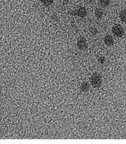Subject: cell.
I'll return each mask as SVG.
<instances>
[{
	"instance_id": "5b68a950",
	"label": "cell",
	"mask_w": 126,
	"mask_h": 144,
	"mask_svg": "<svg viewBox=\"0 0 126 144\" xmlns=\"http://www.w3.org/2000/svg\"><path fill=\"white\" fill-rule=\"evenodd\" d=\"M119 17L122 22L126 23V9H124L120 11Z\"/></svg>"
},
{
	"instance_id": "277c9868",
	"label": "cell",
	"mask_w": 126,
	"mask_h": 144,
	"mask_svg": "<svg viewBox=\"0 0 126 144\" xmlns=\"http://www.w3.org/2000/svg\"><path fill=\"white\" fill-rule=\"evenodd\" d=\"M104 41L105 44L107 47H111L114 45V38L111 35L108 34L105 35L104 38Z\"/></svg>"
},
{
	"instance_id": "ba28073f",
	"label": "cell",
	"mask_w": 126,
	"mask_h": 144,
	"mask_svg": "<svg viewBox=\"0 0 126 144\" xmlns=\"http://www.w3.org/2000/svg\"><path fill=\"white\" fill-rule=\"evenodd\" d=\"M40 1L44 5L46 6H51L54 2V0H40Z\"/></svg>"
},
{
	"instance_id": "52a82bcc",
	"label": "cell",
	"mask_w": 126,
	"mask_h": 144,
	"mask_svg": "<svg viewBox=\"0 0 126 144\" xmlns=\"http://www.w3.org/2000/svg\"><path fill=\"white\" fill-rule=\"evenodd\" d=\"M100 4L103 8L107 7L110 4V0H99Z\"/></svg>"
},
{
	"instance_id": "3957f363",
	"label": "cell",
	"mask_w": 126,
	"mask_h": 144,
	"mask_svg": "<svg viewBox=\"0 0 126 144\" xmlns=\"http://www.w3.org/2000/svg\"><path fill=\"white\" fill-rule=\"evenodd\" d=\"M77 45L79 50L82 51H86L88 48L86 39L84 37H81L79 38Z\"/></svg>"
},
{
	"instance_id": "6da1fadb",
	"label": "cell",
	"mask_w": 126,
	"mask_h": 144,
	"mask_svg": "<svg viewBox=\"0 0 126 144\" xmlns=\"http://www.w3.org/2000/svg\"><path fill=\"white\" fill-rule=\"evenodd\" d=\"M112 32L115 36L121 38L125 34V30L122 25L119 24H115L112 27Z\"/></svg>"
},
{
	"instance_id": "8992f818",
	"label": "cell",
	"mask_w": 126,
	"mask_h": 144,
	"mask_svg": "<svg viewBox=\"0 0 126 144\" xmlns=\"http://www.w3.org/2000/svg\"><path fill=\"white\" fill-rule=\"evenodd\" d=\"M95 15L97 19H101L104 15V12L102 9L97 8L95 10Z\"/></svg>"
},
{
	"instance_id": "7a4b0ae2",
	"label": "cell",
	"mask_w": 126,
	"mask_h": 144,
	"mask_svg": "<svg viewBox=\"0 0 126 144\" xmlns=\"http://www.w3.org/2000/svg\"><path fill=\"white\" fill-rule=\"evenodd\" d=\"M69 13L73 16H77L80 18H84L87 16L88 12L86 8L80 7L76 9L69 12Z\"/></svg>"
},
{
	"instance_id": "9c48e42d",
	"label": "cell",
	"mask_w": 126,
	"mask_h": 144,
	"mask_svg": "<svg viewBox=\"0 0 126 144\" xmlns=\"http://www.w3.org/2000/svg\"><path fill=\"white\" fill-rule=\"evenodd\" d=\"M89 30H90V33L93 35H96L97 34V29L95 28V27H91V28H90Z\"/></svg>"
}]
</instances>
